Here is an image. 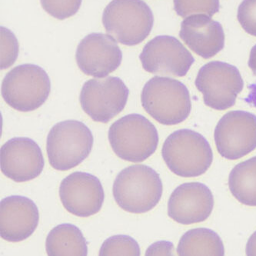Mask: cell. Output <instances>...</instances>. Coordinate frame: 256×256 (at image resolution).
I'll return each instance as SVG.
<instances>
[{"mask_svg": "<svg viewBox=\"0 0 256 256\" xmlns=\"http://www.w3.org/2000/svg\"><path fill=\"white\" fill-rule=\"evenodd\" d=\"M162 192L160 175L145 165L130 166L122 170L112 187L114 200L118 206L134 214L148 212L155 208Z\"/></svg>", "mask_w": 256, "mask_h": 256, "instance_id": "1", "label": "cell"}, {"mask_svg": "<svg viewBox=\"0 0 256 256\" xmlns=\"http://www.w3.org/2000/svg\"><path fill=\"white\" fill-rule=\"evenodd\" d=\"M141 104L152 118L165 126L181 124L192 110L188 88L170 77L155 76L148 80L142 90Z\"/></svg>", "mask_w": 256, "mask_h": 256, "instance_id": "2", "label": "cell"}, {"mask_svg": "<svg viewBox=\"0 0 256 256\" xmlns=\"http://www.w3.org/2000/svg\"><path fill=\"white\" fill-rule=\"evenodd\" d=\"M162 155L172 172L184 178L206 172L213 161V152L206 138L197 132L180 130L167 137Z\"/></svg>", "mask_w": 256, "mask_h": 256, "instance_id": "3", "label": "cell"}, {"mask_svg": "<svg viewBox=\"0 0 256 256\" xmlns=\"http://www.w3.org/2000/svg\"><path fill=\"white\" fill-rule=\"evenodd\" d=\"M116 155L125 161L141 162L156 151L158 134L155 126L140 114H128L112 124L108 133Z\"/></svg>", "mask_w": 256, "mask_h": 256, "instance_id": "4", "label": "cell"}, {"mask_svg": "<svg viewBox=\"0 0 256 256\" xmlns=\"http://www.w3.org/2000/svg\"><path fill=\"white\" fill-rule=\"evenodd\" d=\"M102 20L107 34L128 46L142 42L154 25L152 11L143 0H112Z\"/></svg>", "mask_w": 256, "mask_h": 256, "instance_id": "5", "label": "cell"}, {"mask_svg": "<svg viewBox=\"0 0 256 256\" xmlns=\"http://www.w3.org/2000/svg\"><path fill=\"white\" fill-rule=\"evenodd\" d=\"M94 143V135L84 122L77 120L60 122L47 136L48 162L58 171L75 168L90 156Z\"/></svg>", "mask_w": 256, "mask_h": 256, "instance_id": "6", "label": "cell"}, {"mask_svg": "<svg viewBox=\"0 0 256 256\" xmlns=\"http://www.w3.org/2000/svg\"><path fill=\"white\" fill-rule=\"evenodd\" d=\"M4 101L17 111L28 112L42 106L51 92L46 72L34 64H22L10 70L2 82Z\"/></svg>", "mask_w": 256, "mask_h": 256, "instance_id": "7", "label": "cell"}, {"mask_svg": "<svg viewBox=\"0 0 256 256\" xmlns=\"http://www.w3.org/2000/svg\"><path fill=\"white\" fill-rule=\"evenodd\" d=\"M196 86L204 104L213 110H228L236 104L244 82L240 70L226 62L213 61L203 66L196 78Z\"/></svg>", "mask_w": 256, "mask_h": 256, "instance_id": "8", "label": "cell"}, {"mask_svg": "<svg viewBox=\"0 0 256 256\" xmlns=\"http://www.w3.org/2000/svg\"><path fill=\"white\" fill-rule=\"evenodd\" d=\"M130 90L121 78H92L82 87L80 102L86 114L97 122L108 124L125 108Z\"/></svg>", "mask_w": 256, "mask_h": 256, "instance_id": "9", "label": "cell"}, {"mask_svg": "<svg viewBox=\"0 0 256 256\" xmlns=\"http://www.w3.org/2000/svg\"><path fill=\"white\" fill-rule=\"evenodd\" d=\"M214 142L223 158L236 160L256 148V116L248 112L231 111L214 128Z\"/></svg>", "mask_w": 256, "mask_h": 256, "instance_id": "10", "label": "cell"}, {"mask_svg": "<svg viewBox=\"0 0 256 256\" xmlns=\"http://www.w3.org/2000/svg\"><path fill=\"white\" fill-rule=\"evenodd\" d=\"M142 68L154 75L183 77L194 64L191 52L176 37L158 36L146 44L140 55Z\"/></svg>", "mask_w": 256, "mask_h": 256, "instance_id": "11", "label": "cell"}, {"mask_svg": "<svg viewBox=\"0 0 256 256\" xmlns=\"http://www.w3.org/2000/svg\"><path fill=\"white\" fill-rule=\"evenodd\" d=\"M76 60L84 74L102 78L120 66L122 52L112 36L94 32L84 37L78 44Z\"/></svg>", "mask_w": 256, "mask_h": 256, "instance_id": "12", "label": "cell"}, {"mask_svg": "<svg viewBox=\"0 0 256 256\" xmlns=\"http://www.w3.org/2000/svg\"><path fill=\"white\" fill-rule=\"evenodd\" d=\"M64 208L76 216H92L101 210L105 198L104 187L96 176L76 172L66 177L60 186Z\"/></svg>", "mask_w": 256, "mask_h": 256, "instance_id": "13", "label": "cell"}, {"mask_svg": "<svg viewBox=\"0 0 256 256\" xmlns=\"http://www.w3.org/2000/svg\"><path fill=\"white\" fill-rule=\"evenodd\" d=\"M45 166L42 150L34 140L15 137L0 150V167L2 174L16 182L37 178Z\"/></svg>", "mask_w": 256, "mask_h": 256, "instance_id": "14", "label": "cell"}, {"mask_svg": "<svg viewBox=\"0 0 256 256\" xmlns=\"http://www.w3.org/2000/svg\"><path fill=\"white\" fill-rule=\"evenodd\" d=\"M214 207L211 190L200 182L184 183L170 196L168 216L182 224L202 222L210 216Z\"/></svg>", "mask_w": 256, "mask_h": 256, "instance_id": "15", "label": "cell"}, {"mask_svg": "<svg viewBox=\"0 0 256 256\" xmlns=\"http://www.w3.org/2000/svg\"><path fill=\"white\" fill-rule=\"evenodd\" d=\"M40 222L38 207L20 196L6 197L0 202V236L11 242L24 241L34 234Z\"/></svg>", "mask_w": 256, "mask_h": 256, "instance_id": "16", "label": "cell"}, {"mask_svg": "<svg viewBox=\"0 0 256 256\" xmlns=\"http://www.w3.org/2000/svg\"><path fill=\"white\" fill-rule=\"evenodd\" d=\"M180 36L190 50L204 58L214 56L224 46L221 24L204 14L190 16L183 20Z\"/></svg>", "mask_w": 256, "mask_h": 256, "instance_id": "17", "label": "cell"}, {"mask_svg": "<svg viewBox=\"0 0 256 256\" xmlns=\"http://www.w3.org/2000/svg\"><path fill=\"white\" fill-rule=\"evenodd\" d=\"M46 250L50 256H86L88 243L75 224H60L48 233Z\"/></svg>", "mask_w": 256, "mask_h": 256, "instance_id": "18", "label": "cell"}, {"mask_svg": "<svg viewBox=\"0 0 256 256\" xmlns=\"http://www.w3.org/2000/svg\"><path fill=\"white\" fill-rule=\"evenodd\" d=\"M177 253L180 256H223L224 244L216 232L206 228H194L182 236Z\"/></svg>", "mask_w": 256, "mask_h": 256, "instance_id": "19", "label": "cell"}, {"mask_svg": "<svg viewBox=\"0 0 256 256\" xmlns=\"http://www.w3.org/2000/svg\"><path fill=\"white\" fill-rule=\"evenodd\" d=\"M228 187L242 204L256 206V156L242 162L232 170Z\"/></svg>", "mask_w": 256, "mask_h": 256, "instance_id": "20", "label": "cell"}, {"mask_svg": "<svg viewBox=\"0 0 256 256\" xmlns=\"http://www.w3.org/2000/svg\"><path fill=\"white\" fill-rule=\"evenodd\" d=\"M141 254L136 240L126 234H116L107 238L100 250V256H131Z\"/></svg>", "mask_w": 256, "mask_h": 256, "instance_id": "21", "label": "cell"}, {"mask_svg": "<svg viewBox=\"0 0 256 256\" xmlns=\"http://www.w3.org/2000/svg\"><path fill=\"white\" fill-rule=\"evenodd\" d=\"M174 10L182 18L196 14L212 17L220 11V0H173Z\"/></svg>", "mask_w": 256, "mask_h": 256, "instance_id": "22", "label": "cell"}, {"mask_svg": "<svg viewBox=\"0 0 256 256\" xmlns=\"http://www.w3.org/2000/svg\"><path fill=\"white\" fill-rule=\"evenodd\" d=\"M82 0H40L46 12L58 20L70 18L78 12Z\"/></svg>", "mask_w": 256, "mask_h": 256, "instance_id": "23", "label": "cell"}, {"mask_svg": "<svg viewBox=\"0 0 256 256\" xmlns=\"http://www.w3.org/2000/svg\"><path fill=\"white\" fill-rule=\"evenodd\" d=\"M1 70H6L12 66L20 52V44L15 34L6 27L1 26Z\"/></svg>", "mask_w": 256, "mask_h": 256, "instance_id": "24", "label": "cell"}, {"mask_svg": "<svg viewBox=\"0 0 256 256\" xmlns=\"http://www.w3.org/2000/svg\"><path fill=\"white\" fill-rule=\"evenodd\" d=\"M237 18L247 34L256 36V0H243L238 8Z\"/></svg>", "mask_w": 256, "mask_h": 256, "instance_id": "25", "label": "cell"}, {"mask_svg": "<svg viewBox=\"0 0 256 256\" xmlns=\"http://www.w3.org/2000/svg\"><path fill=\"white\" fill-rule=\"evenodd\" d=\"M174 246L171 242L158 241L152 244L146 252V256H173Z\"/></svg>", "mask_w": 256, "mask_h": 256, "instance_id": "26", "label": "cell"}, {"mask_svg": "<svg viewBox=\"0 0 256 256\" xmlns=\"http://www.w3.org/2000/svg\"><path fill=\"white\" fill-rule=\"evenodd\" d=\"M246 252L248 256H256V231L252 234L246 248Z\"/></svg>", "mask_w": 256, "mask_h": 256, "instance_id": "27", "label": "cell"}, {"mask_svg": "<svg viewBox=\"0 0 256 256\" xmlns=\"http://www.w3.org/2000/svg\"><path fill=\"white\" fill-rule=\"evenodd\" d=\"M248 88L250 90V94L248 96L244 98V102L256 108V82L248 86Z\"/></svg>", "mask_w": 256, "mask_h": 256, "instance_id": "28", "label": "cell"}, {"mask_svg": "<svg viewBox=\"0 0 256 256\" xmlns=\"http://www.w3.org/2000/svg\"><path fill=\"white\" fill-rule=\"evenodd\" d=\"M248 65L253 72V74L256 76V44L252 47L250 52Z\"/></svg>", "mask_w": 256, "mask_h": 256, "instance_id": "29", "label": "cell"}]
</instances>
